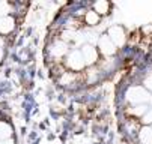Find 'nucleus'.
<instances>
[{
  "label": "nucleus",
  "mask_w": 152,
  "mask_h": 144,
  "mask_svg": "<svg viewBox=\"0 0 152 144\" xmlns=\"http://www.w3.org/2000/svg\"><path fill=\"white\" fill-rule=\"evenodd\" d=\"M11 12V6L6 2H0V18L8 17V14Z\"/></svg>",
  "instance_id": "nucleus-15"
},
{
  "label": "nucleus",
  "mask_w": 152,
  "mask_h": 144,
  "mask_svg": "<svg viewBox=\"0 0 152 144\" xmlns=\"http://www.w3.org/2000/svg\"><path fill=\"white\" fill-rule=\"evenodd\" d=\"M84 20H86V23H88L89 26H96L99 23V15L96 12H94V11H89L88 14H86Z\"/></svg>",
  "instance_id": "nucleus-12"
},
{
  "label": "nucleus",
  "mask_w": 152,
  "mask_h": 144,
  "mask_svg": "<svg viewBox=\"0 0 152 144\" xmlns=\"http://www.w3.org/2000/svg\"><path fill=\"white\" fill-rule=\"evenodd\" d=\"M108 38L112 39V42L116 45V47H122L126 41V35H125V30L121 27V26H113L108 29Z\"/></svg>",
  "instance_id": "nucleus-3"
},
{
  "label": "nucleus",
  "mask_w": 152,
  "mask_h": 144,
  "mask_svg": "<svg viewBox=\"0 0 152 144\" xmlns=\"http://www.w3.org/2000/svg\"><path fill=\"white\" fill-rule=\"evenodd\" d=\"M74 38V32L72 30H66V32H63V42H66V41L72 39Z\"/></svg>",
  "instance_id": "nucleus-18"
},
{
  "label": "nucleus",
  "mask_w": 152,
  "mask_h": 144,
  "mask_svg": "<svg viewBox=\"0 0 152 144\" xmlns=\"http://www.w3.org/2000/svg\"><path fill=\"white\" fill-rule=\"evenodd\" d=\"M0 144H15V141L12 138H8V140H3V141H0Z\"/></svg>",
  "instance_id": "nucleus-20"
},
{
  "label": "nucleus",
  "mask_w": 152,
  "mask_h": 144,
  "mask_svg": "<svg viewBox=\"0 0 152 144\" xmlns=\"http://www.w3.org/2000/svg\"><path fill=\"white\" fill-rule=\"evenodd\" d=\"M96 72L98 71H91V78H88V83H94V81H96Z\"/></svg>",
  "instance_id": "nucleus-19"
},
{
  "label": "nucleus",
  "mask_w": 152,
  "mask_h": 144,
  "mask_svg": "<svg viewBox=\"0 0 152 144\" xmlns=\"http://www.w3.org/2000/svg\"><path fill=\"white\" fill-rule=\"evenodd\" d=\"M142 122H143V125L145 126H152V110H148L146 113H145V116L142 117Z\"/></svg>",
  "instance_id": "nucleus-16"
},
{
  "label": "nucleus",
  "mask_w": 152,
  "mask_h": 144,
  "mask_svg": "<svg viewBox=\"0 0 152 144\" xmlns=\"http://www.w3.org/2000/svg\"><path fill=\"white\" fill-rule=\"evenodd\" d=\"M98 45H99V50L104 56H113L116 53V45L112 42V39L108 38L107 35L101 36L99 41H98Z\"/></svg>",
  "instance_id": "nucleus-4"
},
{
  "label": "nucleus",
  "mask_w": 152,
  "mask_h": 144,
  "mask_svg": "<svg viewBox=\"0 0 152 144\" xmlns=\"http://www.w3.org/2000/svg\"><path fill=\"white\" fill-rule=\"evenodd\" d=\"M11 135H12L11 125H9V123H6V122H0V141L11 138Z\"/></svg>",
  "instance_id": "nucleus-10"
},
{
  "label": "nucleus",
  "mask_w": 152,
  "mask_h": 144,
  "mask_svg": "<svg viewBox=\"0 0 152 144\" xmlns=\"http://www.w3.org/2000/svg\"><path fill=\"white\" fill-rule=\"evenodd\" d=\"M2 59H3V50L0 48V60H2Z\"/></svg>",
  "instance_id": "nucleus-22"
},
{
  "label": "nucleus",
  "mask_w": 152,
  "mask_h": 144,
  "mask_svg": "<svg viewBox=\"0 0 152 144\" xmlns=\"http://www.w3.org/2000/svg\"><path fill=\"white\" fill-rule=\"evenodd\" d=\"M66 66L71 71H81V69H84L86 63H84V60H83L81 51L72 50L71 53H68V56H66Z\"/></svg>",
  "instance_id": "nucleus-2"
},
{
  "label": "nucleus",
  "mask_w": 152,
  "mask_h": 144,
  "mask_svg": "<svg viewBox=\"0 0 152 144\" xmlns=\"http://www.w3.org/2000/svg\"><path fill=\"white\" fill-rule=\"evenodd\" d=\"M81 56H83V60H84V63L86 65H94L96 63V60H98V51L92 47V45H83L81 48Z\"/></svg>",
  "instance_id": "nucleus-5"
},
{
  "label": "nucleus",
  "mask_w": 152,
  "mask_h": 144,
  "mask_svg": "<svg viewBox=\"0 0 152 144\" xmlns=\"http://www.w3.org/2000/svg\"><path fill=\"white\" fill-rule=\"evenodd\" d=\"M139 141L140 144H152V128L143 126L139 131Z\"/></svg>",
  "instance_id": "nucleus-8"
},
{
  "label": "nucleus",
  "mask_w": 152,
  "mask_h": 144,
  "mask_svg": "<svg viewBox=\"0 0 152 144\" xmlns=\"http://www.w3.org/2000/svg\"><path fill=\"white\" fill-rule=\"evenodd\" d=\"M125 99L129 104H133L134 107L136 105H146V102L149 101V93L140 86H133L126 90Z\"/></svg>",
  "instance_id": "nucleus-1"
},
{
  "label": "nucleus",
  "mask_w": 152,
  "mask_h": 144,
  "mask_svg": "<svg viewBox=\"0 0 152 144\" xmlns=\"http://www.w3.org/2000/svg\"><path fill=\"white\" fill-rule=\"evenodd\" d=\"M15 27V21H14V18L11 17H3V18H0V33H3V35H8L14 30Z\"/></svg>",
  "instance_id": "nucleus-7"
},
{
  "label": "nucleus",
  "mask_w": 152,
  "mask_h": 144,
  "mask_svg": "<svg viewBox=\"0 0 152 144\" xmlns=\"http://www.w3.org/2000/svg\"><path fill=\"white\" fill-rule=\"evenodd\" d=\"M5 45V42H3V39H2V36H0V48H2Z\"/></svg>",
  "instance_id": "nucleus-21"
},
{
  "label": "nucleus",
  "mask_w": 152,
  "mask_h": 144,
  "mask_svg": "<svg viewBox=\"0 0 152 144\" xmlns=\"http://www.w3.org/2000/svg\"><path fill=\"white\" fill-rule=\"evenodd\" d=\"M140 129H139V126H137V123L136 122H131V120H128V122H125V132L126 134H137Z\"/></svg>",
  "instance_id": "nucleus-14"
},
{
  "label": "nucleus",
  "mask_w": 152,
  "mask_h": 144,
  "mask_svg": "<svg viewBox=\"0 0 152 144\" xmlns=\"http://www.w3.org/2000/svg\"><path fill=\"white\" fill-rule=\"evenodd\" d=\"M50 54L54 57V59H62L68 54V44L63 42V41H57L54 42L50 48Z\"/></svg>",
  "instance_id": "nucleus-6"
},
{
  "label": "nucleus",
  "mask_w": 152,
  "mask_h": 144,
  "mask_svg": "<svg viewBox=\"0 0 152 144\" xmlns=\"http://www.w3.org/2000/svg\"><path fill=\"white\" fill-rule=\"evenodd\" d=\"M143 84H145V87H146L149 92H152V75H149V77H146V78H145Z\"/></svg>",
  "instance_id": "nucleus-17"
},
{
  "label": "nucleus",
  "mask_w": 152,
  "mask_h": 144,
  "mask_svg": "<svg viewBox=\"0 0 152 144\" xmlns=\"http://www.w3.org/2000/svg\"><path fill=\"white\" fill-rule=\"evenodd\" d=\"M108 8H110V5H108L107 2L99 0V2H96L94 5V12H96L98 15H105V14H108Z\"/></svg>",
  "instance_id": "nucleus-11"
},
{
  "label": "nucleus",
  "mask_w": 152,
  "mask_h": 144,
  "mask_svg": "<svg viewBox=\"0 0 152 144\" xmlns=\"http://www.w3.org/2000/svg\"><path fill=\"white\" fill-rule=\"evenodd\" d=\"M75 80H77L75 72H63V74L60 75L59 83H60L62 86H68V84H74Z\"/></svg>",
  "instance_id": "nucleus-9"
},
{
  "label": "nucleus",
  "mask_w": 152,
  "mask_h": 144,
  "mask_svg": "<svg viewBox=\"0 0 152 144\" xmlns=\"http://www.w3.org/2000/svg\"><path fill=\"white\" fill-rule=\"evenodd\" d=\"M151 128H152V126H151Z\"/></svg>",
  "instance_id": "nucleus-23"
},
{
  "label": "nucleus",
  "mask_w": 152,
  "mask_h": 144,
  "mask_svg": "<svg viewBox=\"0 0 152 144\" xmlns=\"http://www.w3.org/2000/svg\"><path fill=\"white\" fill-rule=\"evenodd\" d=\"M146 111H148V105H136L129 110V114H133L134 117H143Z\"/></svg>",
  "instance_id": "nucleus-13"
}]
</instances>
